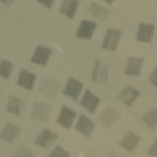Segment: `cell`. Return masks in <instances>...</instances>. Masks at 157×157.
Listing matches in <instances>:
<instances>
[{
  "label": "cell",
  "mask_w": 157,
  "mask_h": 157,
  "mask_svg": "<svg viewBox=\"0 0 157 157\" xmlns=\"http://www.w3.org/2000/svg\"><path fill=\"white\" fill-rule=\"evenodd\" d=\"M13 156H34L33 153L25 145H20L13 155Z\"/></svg>",
  "instance_id": "cell-25"
},
{
  "label": "cell",
  "mask_w": 157,
  "mask_h": 157,
  "mask_svg": "<svg viewBox=\"0 0 157 157\" xmlns=\"http://www.w3.org/2000/svg\"><path fill=\"white\" fill-rule=\"evenodd\" d=\"M71 155V153L63 148L61 146L57 145L55 148V149L52 151V153L49 155L50 157H53V156H61V157H67Z\"/></svg>",
  "instance_id": "cell-24"
},
{
  "label": "cell",
  "mask_w": 157,
  "mask_h": 157,
  "mask_svg": "<svg viewBox=\"0 0 157 157\" xmlns=\"http://www.w3.org/2000/svg\"><path fill=\"white\" fill-rule=\"evenodd\" d=\"M121 117L120 113L114 107L109 106L102 111L98 117V120L107 125L110 126L115 123Z\"/></svg>",
  "instance_id": "cell-8"
},
{
  "label": "cell",
  "mask_w": 157,
  "mask_h": 157,
  "mask_svg": "<svg viewBox=\"0 0 157 157\" xmlns=\"http://www.w3.org/2000/svg\"><path fill=\"white\" fill-rule=\"evenodd\" d=\"M94 128V123L93 121L83 114L80 116L79 120L75 125L76 130L88 138L91 137Z\"/></svg>",
  "instance_id": "cell-12"
},
{
  "label": "cell",
  "mask_w": 157,
  "mask_h": 157,
  "mask_svg": "<svg viewBox=\"0 0 157 157\" xmlns=\"http://www.w3.org/2000/svg\"><path fill=\"white\" fill-rule=\"evenodd\" d=\"M19 133V127L9 123L7 124L3 129L1 134V138L9 143H13Z\"/></svg>",
  "instance_id": "cell-20"
},
{
  "label": "cell",
  "mask_w": 157,
  "mask_h": 157,
  "mask_svg": "<svg viewBox=\"0 0 157 157\" xmlns=\"http://www.w3.org/2000/svg\"><path fill=\"white\" fill-rule=\"evenodd\" d=\"M59 89V83L53 79L45 78L42 80L39 88V91L40 94L50 97L55 98Z\"/></svg>",
  "instance_id": "cell-4"
},
{
  "label": "cell",
  "mask_w": 157,
  "mask_h": 157,
  "mask_svg": "<svg viewBox=\"0 0 157 157\" xmlns=\"http://www.w3.org/2000/svg\"><path fill=\"white\" fill-rule=\"evenodd\" d=\"M25 102L17 96H10L9 98L7 111L13 113L17 116H20L23 113L25 108Z\"/></svg>",
  "instance_id": "cell-18"
},
{
  "label": "cell",
  "mask_w": 157,
  "mask_h": 157,
  "mask_svg": "<svg viewBox=\"0 0 157 157\" xmlns=\"http://www.w3.org/2000/svg\"><path fill=\"white\" fill-rule=\"evenodd\" d=\"M96 26L97 24L94 21L88 20L82 21L77 31L76 36L80 38L91 39Z\"/></svg>",
  "instance_id": "cell-15"
},
{
  "label": "cell",
  "mask_w": 157,
  "mask_h": 157,
  "mask_svg": "<svg viewBox=\"0 0 157 157\" xmlns=\"http://www.w3.org/2000/svg\"><path fill=\"white\" fill-rule=\"evenodd\" d=\"M149 81L155 86H156V68H155L153 72L151 74L149 77Z\"/></svg>",
  "instance_id": "cell-27"
},
{
  "label": "cell",
  "mask_w": 157,
  "mask_h": 157,
  "mask_svg": "<svg viewBox=\"0 0 157 157\" xmlns=\"http://www.w3.org/2000/svg\"><path fill=\"white\" fill-rule=\"evenodd\" d=\"M83 86L82 82L74 78L69 77L65 89L63 91V94L77 101L80 96Z\"/></svg>",
  "instance_id": "cell-6"
},
{
  "label": "cell",
  "mask_w": 157,
  "mask_h": 157,
  "mask_svg": "<svg viewBox=\"0 0 157 157\" xmlns=\"http://www.w3.org/2000/svg\"><path fill=\"white\" fill-rule=\"evenodd\" d=\"M88 12L99 20H105L110 13V11L96 2H91L87 7Z\"/></svg>",
  "instance_id": "cell-19"
},
{
  "label": "cell",
  "mask_w": 157,
  "mask_h": 157,
  "mask_svg": "<svg viewBox=\"0 0 157 157\" xmlns=\"http://www.w3.org/2000/svg\"><path fill=\"white\" fill-rule=\"evenodd\" d=\"M108 77V66L107 65L97 59L93 70L92 80L95 83L104 84L107 82Z\"/></svg>",
  "instance_id": "cell-3"
},
{
  "label": "cell",
  "mask_w": 157,
  "mask_h": 157,
  "mask_svg": "<svg viewBox=\"0 0 157 157\" xmlns=\"http://www.w3.org/2000/svg\"><path fill=\"white\" fill-rule=\"evenodd\" d=\"M155 26L153 24H147L144 22H140L136 40L139 42H150L154 34Z\"/></svg>",
  "instance_id": "cell-11"
},
{
  "label": "cell",
  "mask_w": 157,
  "mask_h": 157,
  "mask_svg": "<svg viewBox=\"0 0 157 157\" xmlns=\"http://www.w3.org/2000/svg\"><path fill=\"white\" fill-rule=\"evenodd\" d=\"M13 68V66L10 62L3 59L1 60L0 74L4 78L6 79H8L9 78Z\"/></svg>",
  "instance_id": "cell-23"
},
{
  "label": "cell",
  "mask_w": 157,
  "mask_h": 157,
  "mask_svg": "<svg viewBox=\"0 0 157 157\" xmlns=\"http://www.w3.org/2000/svg\"><path fill=\"white\" fill-rule=\"evenodd\" d=\"M38 2L39 3L42 4L44 6L48 8H50L52 6V4L53 3V1H40Z\"/></svg>",
  "instance_id": "cell-28"
},
{
  "label": "cell",
  "mask_w": 157,
  "mask_h": 157,
  "mask_svg": "<svg viewBox=\"0 0 157 157\" xmlns=\"http://www.w3.org/2000/svg\"><path fill=\"white\" fill-rule=\"evenodd\" d=\"M141 120L147 124L151 129H154L156 125L157 121V110L156 109L147 112L142 118Z\"/></svg>",
  "instance_id": "cell-22"
},
{
  "label": "cell",
  "mask_w": 157,
  "mask_h": 157,
  "mask_svg": "<svg viewBox=\"0 0 157 157\" xmlns=\"http://www.w3.org/2000/svg\"><path fill=\"white\" fill-rule=\"evenodd\" d=\"M121 36V31L109 28L107 29L101 47L105 50L115 51Z\"/></svg>",
  "instance_id": "cell-2"
},
{
  "label": "cell",
  "mask_w": 157,
  "mask_h": 157,
  "mask_svg": "<svg viewBox=\"0 0 157 157\" xmlns=\"http://www.w3.org/2000/svg\"><path fill=\"white\" fill-rule=\"evenodd\" d=\"M59 136L48 129H43L41 134L36 138L34 142L36 145L48 149L52 147Z\"/></svg>",
  "instance_id": "cell-5"
},
{
  "label": "cell",
  "mask_w": 157,
  "mask_h": 157,
  "mask_svg": "<svg viewBox=\"0 0 157 157\" xmlns=\"http://www.w3.org/2000/svg\"><path fill=\"white\" fill-rule=\"evenodd\" d=\"M79 5V1L73 0H66L62 2L59 11L69 18H73Z\"/></svg>",
  "instance_id": "cell-21"
},
{
  "label": "cell",
  "mask_w": 157,
  "mask_h": 157,
  "mask_svg": "<svg viewBox=\"0 0 157 157\" xmlns=\"http://www.w3.org/2000/svg\"><path fill=\"white\" fill-rule=\"evenodd\" d=\"M76 117V113L72 109L64 106L61 108L60 113L56 119V122L64 128L71 129L73 121Z\"/></svg>",
  "instance_id": "cell-9"
},
{
  "label": "cell",
  "mask_w": 157,
  "mask_h": 157,
  "mask_svg": "<svg viewBox=\"0 0 157 157\" xmlns=\"http://www.w3.org/2000/svg\"><path fill=\"white\" fill-rule=\"evenodd\" d=\"M140 91L132 86H126L118 96L117 99L129 107L139 97Z\"/></svg>",
  "instance_id": "cell-13"
},
{
  "label": "cell",
  "mask_w": 157,
  "mask_h": 157,
  "mask_svg": "<svg viewBox=\"0 0 157 157\" xmlns=\"http://www.w3.org/2000/svg\"><path fill=\"white\" fill-rule=\"evenodd\" d=\"M141 140V137L131 131H128L124 138L120 142V145L125 150L132 152Z\"/></svg>",
  "instance_id": "cell-16"
},
{
  "label": "cell",
  "mask_w": 157,
  "mask_h": 157,
  "mask_svg": "<svg viewBox=\"0 0 157 157\" xmlns=\"http://www.w3.org/2000/svg\"><path fill=\"white\" fill-rule=\"evenodd\" d=\"M36 79V75L34 73L30 72L25 69H22L19 73L17 83L20 86L31 90L33 88Z\"/></svg>",
  "instance_id": "cell-14"
},
{
  "label": "cell",
  "mask_w": 157,
  "mask_h": 157,
  "mask_svg": "<svg viewBox=\"0 0 157 157\" xmlns=\"http://www.w3.org/2000/svg\"><path fill=\"white\" fill-rule=\"evenodd\" d=\"M52 107L44 102H36L32 109L31 117L38 121L47 123L50 119Z\"/></svg>",
  "instance_id": "cell-1"
},
{
  "label": "cell",
  "mask_w": 157,
  "mask_h": 157,
  "mask_svg": "<svg viewBox=\"0 0 157 157\" xmlns=\"http://www.w3.org/2000/svg\"><path fill=\"white\" fill-rule=\"evenodd\" d=\"M148 153L149 155L156 157L157 156V142L156 140L155 141L154 144L151 146L148 151Z\"/></svg>",
  "instance_id": "cell-26"
},
{
  "label": "cell",
  "mask_w": 157,
  "mask_h": 157,
  "mask_svg": "<svg viewBox=\"0 0 157 157\" xmlns=\"http://www.w3.org/2000/svg\"><path fill=\"white\" fill-rule=\"evenodd\" d=\"M100 98L94 95L90 90H86L80 104L88 110L90 113H94L100 103Z\"/></svg>",
  "instance_id": "cell-7"
},
{
  "label": "cell",
  "mask_w": 157,
  "mask_h": 157,
  "mask_svg": "<svg viewBox=\"0 0 157 157\" xmlns=\"http://www.w3.org/2000/svg\"><path fill=\"white\" fill-rule=\"evenodd\" d=\"M52 53V49L51 48L39 45L36 47L35 52L31 57V61L37 64L45 66Z\"/></svg>",
  "instance_id": "cell-10"
},
{
  "label": "cell",
  "mask_w": 157,
  "mask_h": 157,
  "mask_svg": "<svg viewBox=\"0 0 157 157\" xmlns=\"http://www.w3.org/2000/svg\"><path fill=\"white\" fill-rule=\"evenodd\" d=\"M144 61V58H142L129 57L125 74L127 75H139Z\"/></svg>",
  "instance_id": "cell-17"
}]
</instances>
